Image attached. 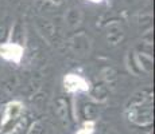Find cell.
Instances as JSON below:
<instances>
[{
	"mask_svg": "<svg viewBox=\"0 0 155 134\" xmlns=\"http://www.w3.org/2000/svg\"><path fill=\"white\" fill-rule=\"evenodd\" d=\"M51 2H54V3H55V2H57V3H59V2H61V0H51Z\"/></svg>",
	"mask_w": 155,
	"mask_h": 134,
	"instance_id": "obj_6",
	"label": "cell"
},
{
	"mask_svg": "<svg viewBox=\"0 0 155 134\" xmlns=\"http://www.w3.org/2000/svg\"><path fill=\"white\" fill-rule=\"evenodd\" d=\"M20 110H22V107H20L19 103H10L7 107V120H11V118H15L19 115Z\"/></svg>",
	"mask_w": 155,
	"mask_h": 134,
	"instance_id": "obj_3",
	"label": "cell"
},
{
	"mask_svg": "<svg viewBox=\"0 0 155 134\" xmlns=\"http://www.w3.org/2000/svg\"><path fill=\"white\" fill-rule=\"evenodd\" d=\"M91 2H94V3H100L101 0H91Z\"/></svg>",
	"mask_w": 155,
	"mask_h": 134,
	"instance_id": "obj_5",
	"label": "cell"
},
{
	"mask_svg": "<svg viewBox=\"0 0 155 134\" xmlns=\"http://www.w3.org/2000/svg\"><path fill=\"white\" fill-rule=\"evenodd\" d=\"M0 55L3 58L8 59V61H14V62H19L20 58L23 55V48L16 43H7L3 44L0 47Z\"/></svg>",
	"mask_w": 155,
	"mask_h": 134,
	"instance_id": "obj_1",
	"label": "cell"
},
{
	"mask_svg": "<svg viewBox=\"0 0 155 134\" xmlns=\"http://www.w3.org/2000/svg\"><path fill=\"white\" fill-rule=\"evenodd\" d=\"M65 87L71 91H85L89 89V86L84 78L74 75V74H69L65 78Z\"/></svg>",
	"mask_w": 155,
	"mask_h": 134,
	"instance_id": "obj_2",
	"label": "cell"
},
{
	"mask_svg": "<svg viewBox=\"0 0 155 134\" xmlns=\"http://www.w3.org/2000/svg\"><path fill=\"white\" fill-rule=\"evenodd\" d=\"M91 133H92V129H89V130H88V127H85V129H82L78 134H91Z\"/></svg>",
	"mask_w": 155,
	"mask_h": 134,
	"instance_id": "obj_4",
	"label": "cell"
}]
</instances>
